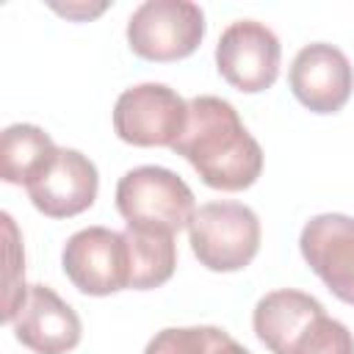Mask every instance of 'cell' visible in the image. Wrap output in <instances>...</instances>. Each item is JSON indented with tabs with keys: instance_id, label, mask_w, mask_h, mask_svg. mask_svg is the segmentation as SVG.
Here are the masks:
<instances>
[{
	"instance_id": "obj_15",
	"label": "cell",
	"mask_w": 354,
	"mask_h": 354,
	"mask_svg": "<svg viewBox=\"0 0 354 354\" xmlns=\"http://www.w3.org/2000/svg\"><path fill=\"white\" fill-rule=\"evenodd\" d=\"M3 232H6V290H3V324H11L19 313V307L28 299V285H25V252H22V238L19 230L11 218V213H3Z\"/></svg>"
},
{
	"instance_id": "obj_8",
	"label": "cell",
	"mask_w": 354,
	"mask_h": 354,
	"mask_svg": "<svg viewBox=\"0 0 354 354\" xmlns=\"http://www.w3.org/2000/svg\"><path fill=\"white\" fill-rule=\"evenodd\" d=\"M282 44L277 33L257 19H235L216 44L218 75L243 94H260L279 77Z\"/></svg>"
},
{
	"instance_id": "obj_7",
	"label": "cell",
	"mask_w": 354,
	"mask_h": 354,
	"mask_svg": "<svg viewBox=\"0 0 354 354\" xmlns=\"http://www.w3.org/2000/svg\"><path fill=\"white\" fill-rule=\"evenodd\" d=\"M61 268L86 296H111L130 288V249L124 232L108 227L77 230L64 243Z\"/></svg>"
},
{
	"instance_id": "obj_13",
	"label": "cell",
	"mask_w": 354,
	"mask_h": 354,
	"mask_svg": "<svg viewBox=\"0 0 354 354\" xmlns=\"http://www.w3.org/2000/svg\"><path fill=\"white\" fill-rule=\"evenodd\" d=\"M58 147L36 124H8L0 136V177L11 185H30L55 158Z\"/></svg>"
},
{
	"instance_id": "obj_12",
	"label": "cell",
	"mask_w": 354,
	"mask_h": 354,
	"mask_svg": "<svg viewBox=\"0 0 354 354\" xmlns=\"http://www.w3.org/2000/svg\"><path fill=\"white\" fill-rule=\"evenodd\" d=\"M17 343L33 354H66L80 343L83 326L77 313L50 288L30 285L25 304L11 321Z\"/></svg>"
},
{
	"instance_id": "obj_18",
	"label": "cell",
	"mask_w": 354,
	"mask_h": 354,
	"mask_svg": "<svg viewBox=\"0 0 354 354\" xmlns=\"http://www.w3.org/2000/svg\"><path fill=\"white\" fill-rule=\"evenodd\" d=\"M105 8H108V3H97V6H86V3H66V6H58V3H53V11L64 14L66 19H77V22H86V19H91V17H97V14H102Z\"/></svg>"
},
{
	"instance_id": "obj_9",
	"label": "cell",
	"mask_w": 354,
	"mask_h": 354,
	"mask_svg": "<svg viewBox=\"0 0 354 354\" xmlns=\"http://www.w3.org/2000/svg\"><path fill=\"white\" fill-rule=\"evenodd\" d=\"M288 83L293 97L310 113L329 116L348 102L354 91V66L340 47L329 41H313L296 53Z\"/></svg>"
},
{
	"instance_id": "obj_11",
	"label": "cell",
	"mask_w": 354,
	"mask_h": 354,
	"mask_svg": "<svg viewBox=\"0 0 354 354\" xmlns=\"http://www.w3.org/2000/svg\"><path fill=\"white\" fill-rule=\"evenodd\" d=\"M25 191L33 207L47 218H72L94 205L100 191V174L91 158L77 149L58 147L55 158Z\"/></svg>"
},
{
	"instance_id": "obj_16",
	"label": "cell",
	"mask_w": 354,
	"mask_h": 354,
	"mask_svg": "<svg viewBox=\"0 0 354 354\" xmlns=\"http://www.w3.org/2000/svg\"><path fill=\"white\" fill-rule=\"evenodd\" d=\"M210 326H166L155 332L144 354H207Z\"/></svg>"
},
{
	"instance_id": "obj_6",
	"label": "cell",
	"mask_w": 354,
	"mask_h": 354,
	"mask_svg": "<svg viewBox=\"0 0 354 354\" xmlns=\"http://www.w3.org/2000/svg\"><path fill=\"white\" fill-rule=\"evenodd\" d=\"M188 122V102L166 83L124 88L113 105V133L130 147H174Z\"/></svg>"
},
{
	"instance_id": "obj_10",
	"label": "cell",
	"mask_w": 354,
	"mask_h": 354,
	"mask_svg": "<svg viewBox=\"0 0 354 354\" xmlns=\"http://www.w3.org/2000/svg\"><path fill=\"white\" fill-rule=\"evenodd\" d=\"M299 249L304 263L329 288V293L354 307V216H313L301 227Z\"/></svg>"
},
{
	"instance_id": "obj_3",
	"label": "cell",
	"mask_w": 354,
	"mask_h": 354,
	"mask_svg": "<svg viewBox=\"0 0 354 354\" xmlns=\"http://www.w3.org/2000/svg\"><path fill=\"white\" fill-rule=\"evenodd\" d=\"M116 210L133 230L177 235L188 230L196 202L188 183L166 166H136L116 183Z\"/></svg>"
},
{
	"instance_id": "obj_17",
	"label": "cell",
	"mask_w": 354,
	"mask_h": 354,
	"mask_svg": "<svg viewBox=\"0 0 354 354\" xmlns=\"http://www.w3.org/2000/svg\"><path fill=\"white\" fill-rule=\"evenodd\" d=\"M207 354H252L249 348H243L230 332L210 326V340H207Z\"/></svg>"
},
{
	"instance_id": "obj_14",
	"label": "cell",
	"mask_w": 354,
	"mask_h": 354,
	"mask_svg": "<svg viewBox=\"0 0 354 354\" xmlns=\"http://www.w3.org/2000/svg\"><path fill=\"white\" fill-rule=\"evenodd\" d=\"M130 249V288L152 290L171 279L177 268V243L171 232L160 230H124Z\"/></svg>"
},
{
	"instance_id": "obj_4",
	"label": "cell",
	"mask_w": 354,
	"mask_h": 354,
	"mask_svg": "<svg viewBox=\"0 0 354 354\" xmlns=\"http://www.w3.org/2000/svg\"><path fill=\"white\" fill-rule=\"evenodd\" d=\"M260 218L243 202H205L188 224V243L199 266L216 274L246 268L260 252Z\"/></svg>"
},
{
	"instance_id": "obj_5",
	"label": "cell",
	"mask_w": 354,
	"mask_h": 354,
	"mask_svg": "<svg viewBox=\"0 0 354 354\" xmlns=\"http://www.w3.org/2000/svg\"><path fill=\"white\" fill-rule=\"evenodd\" d=\"M205 28V11L191 0H147L127 19V44L144 61H183L202 44Z\"/></svg>"
},
{
	"instance_id": "obj_2",
	"label": "cell",
	"mask_w": 354,
	"mask_h": 354,
	"mask_svg": "<svg viewBox=\"0 0 354 354\" xmlns=\"http://www.w3.org/2000/svg\"><path fill=\"white\" fill-rule=\"evenodd\" d=\"M252 326L271 354H324L335 337L337 318H329L315 296L279 288L254 304Z\"/></svg>"
},
{
	"instance_id": "obj_1",
	"label": "cell",
	"mask_w": 354,
	"mask_h": 354,
	"mask_svg": "<svg viewBox=\"0 0 354 354\" xmlns=\"http://www.w3.org/2000/svg\"><path fill=\"white\" fill-rule=\"evenodd\" d=\"M171 149L216 191H246L263 171L257 138L243 127L235 105L213 94L188 100V122Z\"/></svg>"
}]
</instances>
